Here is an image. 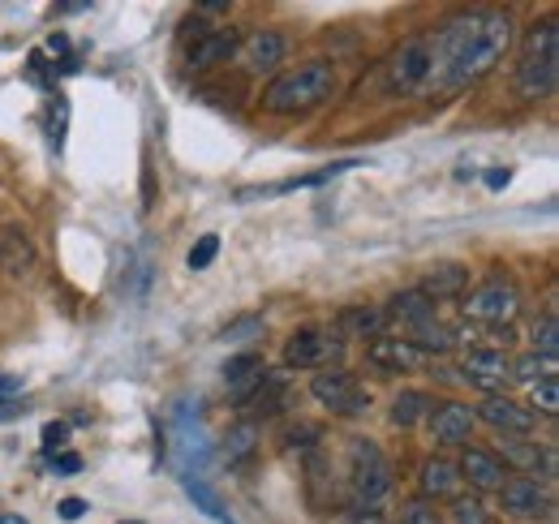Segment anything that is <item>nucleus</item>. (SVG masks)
<instances>
[{"instance_id":"19","label":"nucleus","mask_w":559,"mask_h":524,"mask_svg":"<svg viewBox=\"0 0 559 524\" xmlns=\"http://www.w3.org/2000/svg\"><path fill=\"white\" fill-rule=\"evenodd\" d=\"M461 477H469V486H478V490H499L503 486V460L495 456V452H483V448H465V456H461Z\"/></svg>"},{"instance_id":"9","label":"nucleus","mask_w":559,"mask_h":524,"mask_svg":"<svg viewBox=\"0 0 559 524\" xmlns=\"http://www.w3.org/2000/svg\"><path fill=\"white\" fill-rule=\"evenodd\" d=\"M499 495H503V512L516 521H538L551 512V495L538 477H503Z\"/></svg>"},{"instance_id":"12","label":"nucleus","mask_w":559,"mask_h":524,"mask_svg":"<svg viewBox=\"0 0 559 524\" xmlns=\"http://www.w3.org/2000/svg\"><path fill=\"white\" fill-rule=\"evenodd\" d=\"M237 52H241V35H237L233 26H219V31H207L203 39H194V44L186 48V66L207 69V66L228 61V57H237Z\"/></svg>"},{"instance_id":"34","label":"nucleus","mask_w":559,"mask_h":524,"mask_svg":"<svg viewBox=\"0 0 559 524\" xmlns=\"http://www.w3.org/2000/svg\"><path fill=\"white\" fill-rule=\"evenodd\" d=\"M39 448H44V456L66 452V448H70V426H66V421H48L44 434H39Z\"/></svg>"},{"instance_id":"6","label":"nucleus","mask_w":559,"mask_h":524,"mask_svg":"<svg viewBox=\"0 0 559 524\" xmlns=\"http://www.w3.org/2000/svg\"><path fill=\"white\" fill-rule=\"evenodd\" d=\"M310 392H314V400L323 408H332L336 417H357V413L370 408V395L361 392V383L353 379L349 370H323V374H314Z\"/></svg>"},{"instance_id":"38","label":"nucleus","mask_w":559,"mask_h":524,"mask_svg":"<svg viewBox=\"0 0 559 524\" xmlns=\"http://www.w3.org/2000/svg\"><path fill=\"white\" fill-rule=\"evenodd\" d=\"M314 443H319V426L301 421V426L288 430V448H301V452H306V448H314Z\"/></svg>"},{"instance_id":"39","label":"nucleus","mask_w":559,"mask_h":524,"mask_svg":"<svg viewBox=\"0 0 559 524\" xmlns=\"http://www.w3.org/2000/svg\"><path fill=\"white\" fill-rule=\"evenodd\" d=\"M26 408H31V404H26L22 395H0V426H4V421H17Z\"/></svg>"},{"instance_id":"8","label":"nucleus","mask_w":559,"mask_h":524,"mask_svg":"<svg viewBox=\"0 0 559 524\" xmlns=\"http://www.w3.org/2000/svg\"><path fill=\"white\" fill-rule=\"evenodd\" d=\"M465 314L469 319H483V323H512L516 319V310H521V297H516V288L512 284H503V279H487L483 288H474L465 301Z\"/></svg>"},{"instance_id":"37","label":"nucleus","mask_w":559,"mask_h":524,"mask_svg":"<svg viewBox=\"0 0 559 524\" xmlns=\"http://www.w3.org/2000/svg\"><path fill=\"white\" fill-rule=\"evenodd\" d=\"M401 524H439V516H435V508H430L426 499H414V503L401 512Z\"/></svg>"},{"instance_id":"17","label":"nucleus","mask_w":559,"mask_h":524,"mask_svg":"<svg viewBox=\"0 0 559 524\" xmlns=\"http://www.w3.org/2000/svg\"><path fill=\"white\" fill-rule=\"evenodd\" d=\"M430 430H435V439H439V443H465V439L474 434V408H465V404L448 400V404H439V408H435Z\"/></svg>"},{"instance_id":"3","label":"nucleus","mask_w":559,"mask_h":524,"mask_svg":"<svg viewBox=\"0 0 559 524\" xmlns=\"http://www.w3.org/2000/svg\"><path fill=\"white\" fill-rule=\"evenodd\" d=\"M559 82V17H547L530 31L521 66H516V91L525 99H547L556 95Z\"/></svg>"},{"instance_id":"24","label":"nucleus","mask_w":559,"mask_h":524,"mask_svg":"<svg viewBox=\"0 0 559 524\" xmlns=\"http://www.w3.org/2000/svg\"><path fill=\"white\" fill-rule=\"evenodd\" d=\"M181 481H186V495L194 499V508H199L203 516H211V521H215V524H237V521H233V512H228V508L219 503V495L211 490V486H207V481H203V477H194V473H186Z\"/></svg>"},{"instance_id":"13","label":"nucleus","mask_w":559,"mask_h":524,"mask_svg":"<svg viewBox=\"0 0 559 524\" xmlns=\"http://www.w3.org/2000/svg\"><path fill=\"white\" fill-rule=\"evenodd\" d=\"M361 159H336V164H328V168H319V172H306V177H288V181H276V186H259V190H241L237 198H280V194H293V190H314V186H328L332 177H341V172H349L357 168Z\"/></svg>"},{"instance_id":"18","label":"nucleus","mask_w":559,"mask_h":524,"mask_svg":"<svg viewBox=\"0 0 559 524\" xmlns=\"http://www.w3.org/2000/svg\"><path fill=\"white\" fill-rule=\"evenodd\" d=\"M503 460L512 468H521V477H534V473L556 477V452L551 448H538V443H525V439H508L503 443Z\"/></svg>"},{"instance_id":"29","label":"nucleus","mask_w":559,"mask_h":524,"mask_svg":"<svg viewBox=\"0 0 559 524\" xmlns=\"http://www.w3.org/2000/svg\"><path fill=\"white\" fill-rule=\"evenodd\" d=\"M534 348H538V357H547V361H556L559 357V323L551 319V314L534 327Z\"/></svg>"},{"instance_id":"23","label":"nucleus","mask_w":559,"mask_h":524,"mask_svg":"<svg viewBox=\"0 0 559 524\" xmlns=\"http://www.w3.org/2000/svg\"><path fill=\"white\" fill-rule=\"evenodd\" d=\"M388 314L401 319V323H409V327H426V323H435V301H426L418 288L414 293H396L388 301Z\"/></svg>"},{"instance_id":"11","label":"nucleus","mask_w":559,"mask_h":524,"mask_svg":"<svg viewBox=\"0 0 559 524\" xmlns=\"http://www.w3.org/2000/svg\"><path fill=\"white\" fill-rule=\"evenodd\" d=\"M366 357L379 370H421L426 366V353L414 348L409 340H401V335H374L370 348H366Z\"/></svg>"},{"instance_id":"22","label":"nucleus","mask_w":559,"mask_h":524,"mask_svg":"<svg viewBox=\"0 0 559 524\" xmlns=\"http://www.w3.org/2000/svg\"><path fill=\"white\" fill-rule=\"evenodd\" d=\"M461 490V468L452 460H426L421 468V495H435V499H452Z\"/></svg>"},{"instance_id":"42","label":"nucleus","mask_w":559,"mask_h":524,"mask_svg":"<svg viewBox=\"0 0 559 524\" xmlns=\"http://www.w3.org/2000/svg\"><path fill=\"white\" fill-rule=\"evenodd\" d=\"M483 181H487V190H508V181H512V172H508V168H490L487 177H483Z\"/></svg>"},{"instance_id":"44","label":"nucleus","mask_w":559,"mask_h":524,"mask_svg":"<svg viewBox=\"0 0 559 524\" xmlns=\"http://www.w3.org/2000/svg\"><path fill=\"white\" fill-rule=\"evenodd\" d=\"M0 524H26L22 516H0Z\"/></svg>"},{"instance_id":"10","label":"nucleus","mask_w":559,"mask_h":524,"mask_svg":"<svg viewBox=\"0 0 559 524\" xmlns=\"http://www.w3.org/2000/svg\"><path fill=\"white\" fill-rule=\"evenodd\" d=\"M474 388H483L490 395H503L512 383V361L499 348H469L465 353V370H461Z\"/></svg>"},{"instance_id":"31","label":"nucleus","mask_w":559,"mask_h":524,"mask_svg":"<svg viewBox=\"0 0 559 524\" xmlns=\"http://www.w3.org/2000/svg\"><path fill=\"white\" fill-rule=\"evenodd\" d=\"M452 524H495V516L487 512V503H478V499H456L452 503Z\"/></svg>"},{"instance_id":"41","label":"nucleus","mask_w":559,"mask_h":524,"mask_svg":"<svg viewBox=\"0 0 559 524\" xmlns=\"http://www.w3.org/2000/svg\"><path fill=\"white\" fill-rule=\"evenodd\" d=\"M86 516V499H66L61 503V521H82Z\"/></svg>"},{"instance_id":"1","label":"nucleus","mask_w":559,"mask_h":524,"mask_svg":"<svg viewBox=\"0 0 559 524\" xmlns=\"http://www.w3.org/2000/svg\"><path fill=\"white\" fill-rule=\"evenodd\" d=\"M508 44H512V17L499 9H474V13L443 22L439 35L426 39L430 48L426 91H461L478 82L483 73L499 66Z\"/></svg>"},{"instance_id":"35","label":"nucleus","mask_w":559,"mask_h":524,"mask_svg":"<svg viewBox=\"0 0 559 524\" xmlns=\"http://www.w3.org/2000/svg\"><path fill=\"white\" fill-rule=\"evenodd\" d=\"M530 400H534V408H543V413H559V383H556V374L538 379ZM534 408H530V413H534Z\"/></svg>"},{"instance_id":"14","label":"nucleus","mask_w":559,"mask_h":524,"mask_svg":"<svg viewBox=\"0 0 559 524\" xmlns=\"http://www.w3.org/2000/svg\"><path fill=\"white\" fill-rule=\"evenodd\" d=\"M284 57H288V44H284L280 31H259V35H250V39L241 44V61H246L250 73H267V69H276Z\"/></svg>"},{"instance_id":"43","label":"nucleus","mask_w":559,"mask_h":524,"mask_svg":"<svg viewBox=\"0 0 559 524\" xmlns=\"http://www.w3.org/2000/svg\"><path fill=\"white\" fill-rule=\"evenodd\" d=\"M48 52H57V57H70V39H66V35H52V39H48Z\"/></svg>"},{"instance_id":"5","label":"nucleus","mask_w":559,"mask_h":524,"mask_svg":"<svg viewBox=\"0 0 559 524\" xmlns=\"http://www.w3.org/2000/svg\"><path fill=\"white\" fill-rule=\"evenodd\" d=\"M341 361H345V340L332 335V331L306 327L284 344V366L288 370H314V366H332L336 370Z\"/></svg>"},{"instance_id":"40","label":"nucleus","mask_w":559,"mask_h":524,"mask_svg":"<svg viewBox=\"0 0 559 524\" xmlns=\"http://www.w3.org/2000/svg\"><path fill=\"white\" fill-rule=\"evenodd\" d=\"M52 473H57V477L82 473V456H78V452H57V456H52Z\"/></svg>"},{"instance_id":"33","label":"nucleus","mask_w":559,"mask_h":524,"mask_svg":"<svg viewBox=\"0 0 559 524\" xmlns=\"http://www.w3.org/2000/svg\"><path fill=\"white\" fill-rule=\"evenodd\" d=\"M215 254H219V237L215 233H203L199 241H194V250H190V271H207L211 262H215Z\"/></svg>"},{"instance_id":"21","label":"nucleus","mask_w":559,"mask_h":524,"mask_svg":"<svg viewBox=\"0 0 559 524\" xmlns=\"http://www.w3.org/2000/svg\"><path fill=\"white\" fill-rule=\"evenodd\" d=\"M0 266L9 275H17V279H31L35 275V250H31V241L17 228H4L0 233Z\"/></svg>"},{"instance_id":"25","label":"nucleus","mask_w":559,"mask_h":524,"mask_svg":"<svg viewBox=\"0 0 559 524\" xmlns=\"http://www.w3.org/2000/svg\"><path fill=\"white\" fill-rule=\"evenodd\" d=\"M409 344L430 357V353H452V348H456V335L448 327H439V323H426V327H414V340H409Z\"/></svg>"},{"instance_id":"30","label":"nucleus","mask_w":559,"mask_h":524,"mask_svg":"<svg viewBox=\"0 0 559 524\" xmlns=\"http://www.w3.org/2000/svg\"><path fill=\"white\" fill-rule=\"evenodd\" d=\"M66 121H70V99H66V95H57V99H52V108H48V138H52V146H57V151L66 146Z\"/></svg>"},{"instance_id":"4","label":"nucleus","mask_w":559,"mask_h":524,"mask_svg":"<svg viewBox=\"0 0 559 524\" xmlns=\"http://www.w3.org/2000/svg\"><path fill=\"white\" fill-rule=\"evenodd\" d=\"M349 456H353V468H349L353 499H357L361 508L379 512V503H383L388 490H392V460L383 456L379 443H366V439L353 443Z\"/></svg>"},{"instance_id":"15","label":"nucleus","mask_w":559,"mask_h":524,"mask_svg":"<svg viewBox=\"0 0 559 524\" xmlns=\"http://www.w3.org/2000/svg\"><path fill=\"white\" fill-rule=\"evenodd\" d=\"M483 421L495 426V430H503V434H530L534 430V413L521 408L508 395H490L487 404H483Z\"/></svg>"},{"instance_id":"20","label":"nucleus","mask_w":559,"mask_h":524,"mask_svg":"<svg viewBox=\"0 0 559 524\" xmlns=\"http://www.w3.org/2000/svg\"><path fill=\"white\" fill-rule=\"evenodd\" d=\"M465 284H469V271H465L461 262H439V266L421 279L418 293L426 297V301H439V297H461Z\"/></svg>"},{"instance_id":"32","label":"nucleus","mask_w":559,"mask_h":524,"mask_svg":"<svg viewBox=\"0 0 559 524\" xmlns=\"http://www.w3.org/2000/svg\"><path fill=\"white\" fill-rule=\"evenodd\" d=\"M547 374H556V361H547V357H538V353L512 366V379H525V383H538V379H547Z\"/></svg>"},{"instance_id":"26","label":"nucleus","mask_w":559,"mask_h":524,"mask_svg":"<svg viewBox=\"0 0 559 524\" xmlns=\"http://www.w3.org/2000/svg\"><path fill=\"white\" fill-rule=\"evenodd\" d=\"M336 327L353 331V335H374V331L383 327V314L370 310V306H353V310H345V314L336 319Z\"/></svg>"},{"instance_id":"28","label":"nucleus","mask_w":559,"mask_h":524,"mask_svg":"<svg viewBox=\"0 0 559 524\" xmlns=\"http://www.w3.org/2000/svg\"><path fill=\"white\" fill-rule=\"evenodd\" d=\"M254 443H259V430H254L250 421L237 426V430H228V439H224V456H228V464H237L241 456H250Z\"/></svg>"},{"instance_id":"27","label":"nucleus","mask_w":559,"mask_h":524,"mask_svg":"<svg viewBox=\"0 0 559 524\" xmlns=\"http://www.w3.org/2000/svg\"><path fill=\"white\" fill-rule=\"evenodd\" d=\"M426 408H430V395L426 392H401L396 404H392V421H396V426H414Z\"/></svg>"},{"instance_id":"2","label":"nucleus","mask_w":559,"mask_h":524,"mask_svg":"<svg viewBox=\"0 0 559 524\" xmlns=\"http://www.w3.org/2000/svg\"><path fill=\"white\" fill-rule=\"evenodd\" d=\"M332 91H336V69L328 61H310V66L280 73L276 82L259 95V108L276 112V117H293V112H310V108L328 104Z\"/></svg>"},{"instance_id":"16","label":"nucleus","mask_w":559,"mask_h":524,"mask_svg":"<svg viewBox=\"0 0 559 524\" xmlns=\"http://www.w3.org/2000/svg\"><path fill=\"white\" fill-rule=\"evenodd\" d=\"M263 379H267V361H263V357H254V353H241V357H233V361L224 366V383L233 388L237 404L259 392V383H263Z\"/></svg>"},{"instance_id":"7","label":"nucleus","mask_w":559,"mask_h":524,"mask_svg":"<svg viewBox=\"0 0 559 524\" xmlns=\"http://www.w3.org/2000/svg\"><path fill=\"white\" fill-rule=\"evenodd\" d=\"M426 73H430V48L426 39H409L388 57V91L396 95L426 91Z\"/></svg>"},{"instance_id":"36","label":"nucleus","mask_w":559,"mask_h":524,"mask_svg":"<svg viewBox=\"0 0 559 524\" xmlns=\"http://www.w3.org/2000/svg\"><path fill=\"white\" fill-rule=\"evenodd\" d=\"M259 331H263V319H259V314H246V319H237V323H228V327H224V340L241 344V340H254Z\"/></svg>"},{"instance_id":"45","label":"nucleus","mask_w":559,"mask_h":524,"mask_svg":"<svg viewBox=\"0 0 559 524\" xmlns=\"http://www.w3.org/2000/svg\"><path fill=\"white\" fill-rule=\"evenodd\" d=\"M126 524H142V521H126Z\"/></svg>"}]
</instances>
